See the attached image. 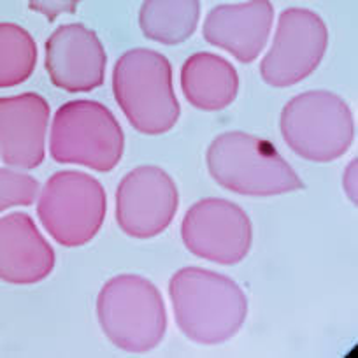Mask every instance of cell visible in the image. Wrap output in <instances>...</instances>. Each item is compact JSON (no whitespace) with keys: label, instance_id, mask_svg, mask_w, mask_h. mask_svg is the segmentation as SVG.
<instances>
[{"label":"cell","instance_id":"19","mask_svg":"<svg viewBox=\"0 0 358 358\" xmlns=\"http://www.w3.org/2000/svg\"><path fill=\"white\" fill-rule=\"evenodd\" d=\"M29 8L46 16L48 22H55L60 15H74L79 0H27Z\"/></svg>","mask_w":358,"mask_h":358},{"label":"cell","instance_id":"8","mask_svg":"<svg viewBox=\"0 0 358 358\" xmlns=\"http://www.w3.org/2000/svg\"><path fill=\"white\" fill-rule=\"evenodd\" d=\"M329 48V29L322 16L302 8L285 9L271 50L260 64L268 86L287 88L304 81L322 64Z\"/></svg>","mask_w":358,"mask_h":358},{"label":"cell","instance_id":"15","mask_svg":"<svg viewBox=\"0 0 358 358\" xmlns=\"http://www.w3.org/2000/svg\"><path fill=\"white\" fill-rule=\"evenodd\" d=\"M181 88L190 106L201 111H222L239 94L236 67L215 53H195L181 67Z\"/></svg>","mask_w":358,"mask_h":358},{"label":"cell","instance_id":"11","mask_svg":"<svg viewBox=\"0 0 358 358\" xmlns=\"http://www.w3.org/2000/svg\"><path fill=\"white\" fill-rule=\"evenodd\" d=\"M44 65L57 88L83 94L104 85L108 55L94 30L69 23L58 27L46 41Z\"/></svg>","mask_w":358,"mask_h":358},{"label":"cell","instance_id":"4","mask_svg":"<svg viewBox=\"0 0 358 358\" xmlns=\"http://www.w3.org/2000/svg\"><path fill=\"white\" fill-rule=\"evenodd\" d=\"M97 320L104 336L127 353H148L167 330V309L160 290L136 274L115 276L97 297Z\"/></svg>","mask_w":358,"mask_h":358},{"label":"cell","instance_id":"1","mask_svg":"<svg viewBox=\"0 0 358 358\" xmlns=\"http://www.w3.org/2000/svg\"><path fill=\"white\" fill-rule=\"evenodd\" d=\"M169 295L179 332L202 346L227 343L246 322L243 288L209 268H179L169 281Z\"/></svg>","mask_w":358,"mask_h":358},{"label":"cell","instance_id":"16","mask_svg":"<svg viewBox=\"0 0 358 358\" xmlns=\"http://www.w3.org/2000/svg\"><path fill=\"white\" fill-rule=\"evenodd\" d=\"M201 0H144L139 27L144 37L165 46H178L195 34Z\"/></svg>","mask_w":358,"mask_h":358},{"label":"cell","instance_id":"5","mask_svg":"<svg viewBox=\"0 0 358 358\" xmlns=\"http://www.w3.org/2000/svg\"><path fill=\"white\" fill-rule=\"evenodd\" d=\"M281 136L295 155L327 164L348 153L355 141L350 106L327 90L295 95L281 111Z\"/></svg>","mask_w":358,"mask_h":358},{"label":"cell","instance_id":"14","mask_svg":"<svg viewBox=\"0 0 358 358\" xmlns=\"http://www.w3.org/2000/svg\"><path fill=\"white\" fill-rule=\"evenodd\" d=\"M55 251L27 213L0 218V281L36 285L55 268Z\"/></svg>","mask_w":358,"mask_h":358},{"label":"cell","instance_id":"10","mask_svg":"<svg viewBox=\"0 0 358 358\" xmlns=\"http://www.w3.org/2000/svg\"><path fill=\"white\" fill-rule=\"evenodd\" d=\"M179 194L174 179L157 165H141L120 181L116 223L134 239H153L174 220Z\"/></svg>","mask_w":358,"mask_h":358},{"label":"cell","instance_id":"3","mask_svg":"<svg viewBox=\"0 0 358 358\" xmlns=\"http://www.w3.org/2000/svg\"><path fill=\"white\" fill-rule=\"evenodd\" d=\"M113 94L130 125L146 136L169 132L181 115L171 62L155 50L136 48L118 58Z\"/></svg>","mask_w":358,"mask_h":358},{"label":"cell","instance_id":"17","mask_svg":"<svg viewBox=\"0 0 358 358\" xmlns=\"http://www.w3.org/2000/svg\"><path fill=\"white\" fill-rule=\"evenodd\" d=\"M37 44L32 34L16 23H0V88H13L34 74Z\"/></svg>","mask_w":358,"mask_h":358},{"label":"cell","instance_id":"9","mask_svg":"<svg viewBox=\"0 0 358 358\" xmlns=\"http://www.w3.org/2000/svg\"><path fill=\"white\" fill-rule=\"evenodd\" d=\"M181 239L195 257L218 265H236L250 253L253 223L234 202L202 199L185 215Z\"/></svg>","mask_w":358,"mask_h":358},{"label":"cell","instance_id":"6","mask_svg":"<svg viewBox=\"0 0 358 358\" xmlns=\"http://www.w3.org/2000/svg\"><path fill=\"white\" fill-rule=\"evenodd\" d=\"M125 150V136L116 116L95 101H71L53 116L51 158L97 172H111Z\"/></svg>","mask_w":358,"mask_h":358},{"label":"cell","instance_id":"13","mask_svg":"<svg viewBox=\"0 0 358 358\" xmlns=\"http://www.w3.org/2000/svg\"><path fill=\"white\" fill-rule=\"evenodd\" d=\"M273 23L274 8L271 0L222 4L208 13L202 36L213 46L229 51L236 60L251 64L267 46Z\"/></svg>","mask_w":358,"mask_h":358},{"label":"cell","instance_id":"7","mask_svg":"<svg viewBox=\"0 0 358 358\" xmlns=\"http://www.w3.org/2000/svg\"><path fill=\"white\" fill-rule=\"evenodd\" d=\"M37 197L41 225L62 246H85L104 225L108 195L101 181L86 172H57Z\"/></svg>","mask_w":358,"mask_h":358},{"label":"cell","instance_id":"18","mask_svg":"<svg viewBox=\"0 0 358 358\" xmlns=\"http://www.w3.org/2000/svg\"><path fill=\"white\" fill-rule=\"evenodd\" d=\"M39 181L18 169H0V213L18 206H32L39 195Z\"/></svg>","mask_w":358,"mask_h":358},{"label":"cell","instance_id":"2","mask_svg":"<svg viewBox=\"0 0 358 358\" xmlns=\"http://www.w3.org/2000/svg\"><path fill=\"white\" fill-rule=\"evenodd\" d=\"M206 162L220 187L244 197H274L304 188L280 151L253 134H222L209 144Z\"/></svg>","mask_w":358,"mask_h":358},{"label":"cell","instance_id":"12","mask_svg":"<svg viewBox=\"0 0 358 358\" xmlns=\"http://www.w3.org/2000/svg\"><path fill=\"white\" fill-rule=\"evenodd\" d=\"M50 104L39 94L0 97V160L18 171L44 162Z\"/></svg>","mask_w":358,"mask_h":358},{"label":"cell","instance_id":"20","mask_svg":"<svg viewBox=\"0 0 358 358\" xmlns=\"http://www.w3.org/2000/svg\"><path fill=\"white\" fill-rule=\"evenodd\" d=\"M343 187H344V192H346L348 199H350L353 204H357V158L348 165L346 172H344Z\"/></svg>","mask_w":358,"mask_h":358}]
</instances>
